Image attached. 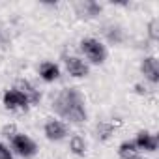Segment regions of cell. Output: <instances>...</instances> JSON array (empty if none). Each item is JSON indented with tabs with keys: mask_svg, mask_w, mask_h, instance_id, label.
I'll return each mask as SVG.
<instances>
[{
	"mask_svg": "<svg viewBox=\"0 0 159 159\" xmlns=\"http://www.w3.org/2000/svg\"><path fill=\"white\" fill-rule=\"evenodd\" d=\"M2 103H4V107H6L8 111H26V109L30 107L28 101L25 99V96H23L19 90H15V88L4 92Z\"/></svg>",
	"mask_w": 159,
	"mask_h": 159,
	"instance_id": "4",
	"label": "cell"
},
{
	"mask_svg": "<svg viewBox=\"0 0 159 159\" xmlns=\"http://www.w3.org/2000/svg\"><path fill=\"white\" fill-rule=\"evenodd\" d=\"M137 159H146V157H137Z\"/></svg>",
	"mask_w": 159,
	"mask_h": 159,
	"instance_id": "20",
	"label": "cell"
},
{
	"mask_svg": "<svg viewBox=\"0 0 159 159\" xmlns=\"http://www.w3.org/2000/svg\"><path fill=\"white\" fill-rule=\"evenodd\" d=\"M96 131H98V139H101V140H109L111 135H112V131H114V127H112V124H109V122H99Z\"/></svg>",
	"mask_w": 159,
	"mask_h": 159,
	"instance_id": "15",
	"label": "cell"
},
{
	"mask_svg": "<svg viewBox=\"0 0 159 159\" xmlns=\"http://www.w3.org/2000/svg\"><path fill=\"white\" fill-rule=\"evenodd\" d=\"M10 142H11V150H13L17 155L25 157V159L34 157L36 152H38L36 142H34L28 135H25V133H17L13 139H10Z\"/></svg>",
	"mask_w": 159,
	"mask_h": 159,
	"instance_id": "3",
	"label": "cell"
},
{
	"mask_svg": "<svg viewBox=\"0 0 159 159\" xmlns=\"http://www.w3.org/2000/svg\"><path fill=\"white\" fill-rule=\"evenodd\" d=\"M105 36L111 43H122V39H124V32L120 26H107Z\"/></svg>",
	"mask_w": 159,
	"mask_h": 159,
	"instance_id": "14",
	"label": "cell"
},
{
	"mask_svg": "<svg viewBox=\"0 0 159 159\" xmlns=\"http://www.w3.org/2000/svg\"><path fill=\"white\" fill-rule=\"evenodd\" d=\"M66 69L75 79H83V77H86L90 73L88 64L84 60H81V58H77V56H67L66 58Z\"/></svg>",
	"mask_w": 159,
	"mask_h": 159,
	"instance_id": "8",
	"label": "cell"
},
{
	"mask_svg": "<svg viewBox=\"0 0 159 159\" xmlns=\"http://www.w3.org/2000/svg\"><path fill=\"white\" fill-rule=\"evenodd\" d=\"M118 155H120V159H137L139 157V148L135 146L133 140H124L118 146Z\"/></svg>",
	"mask_w": 159,
	"mask_h": 159,
	"instance_id": "12",
	"label": "cell"
},
{
	"mask_svg": "<svg viewBox=\"0 0 159 159\" xmlns=\"http://www.w3.org/2000/svg\"><path fill=\"white\" fill-rule=\"evenodd\" d=\"M17 133H19V131H17V127H15L13 124H10V125H4V127H2V135H4V137H8V139H13Z\"/></svg>",
	"mask_w": 159,
	"mask_h": 159,
	"instance_id": "18",
	"label": "cell"
},
{
	"mask_svg": "<svg viewBox=\"0 0 159 159\" xmlns=\"http://www.w3.org/2000/svg\"><path fill=\"white\" fill-rule=\"evenodd\" d=\"M38 73H39V77L43 79L45 83H54L56 79L60 77V67L54 62H43L38 67Z\"/></svg>",
	"mask_w": 159,
	"mask_h": 159,
	"instance_id": "10",
	"label": "cell"
},
{
	"mask_svg": "<svg viewBox=\"0 0 159 159\" xmlns=\"http://www.w3.org/2000/svg\"><path fill=\"white\" fill-rule=\"evenodd\" d=\"M77 11H79V15H83V17H98L99 13H101V4H98V2H94V0H86V2H79L77 6Z\"/></svg>",
	"mask_w": 159,
	"mask_h": 159,
	"instance_id": "11",
	"label": "cell"
},
{
	"mask_svg": "<svg viewBox=\"0 0 159 159\" xmlns=\"http://www.w3.org/2000/svg\"><path fill=\"white\" fill-rule=\"evenodd\" d=\"M52 109L69 124H84L88 118L84 98L77 88H64L52 101Z\"/></svg>",
	"mask_w": 159,
	"mask_h": 159,
	"instance_id": "1",
	"label": "cell"
},
{
	"mask_svg": "<svg viewBox=\"0 0 159 159\" xmlns=\"http://www.w3.org/2000/svg\"><path fill=\"white\" fill-rule=\"evenodd\" d=\"M0 159H15V157H13V152H11L4 142H0Z\"/></svg>",
	"mask_w": 159,
	"mask_h": 159,
	"instance_id": "17",
	"label": "cell"
},
{
	"mask_svg": "<svg viewBox=\"0 0 159 159\" xmlns=\"http://www.w3.org/2000/svg\"><path fill=\"white\" fill-rule=\"evenodd\" d=\"M140 71L152 84L159 83V62L155 56H144L140 62Z\"/></svg>",
	"mask_w": 159,
	"mask_h": 159,
	"instance_id": "7",
	"label": "cell"
},
{
	"mask_svg": "<svg viewBox=\"0 0 159 159\" xmlns=\"http://www.w3.org/2000/svg\"><path fill=\"white\" fill-rule=\"evenodd\" d=\"M148 36L152 41H157L159 39V21L157 19H152L148 23Z\"/></svg>",
	"mask_w": 159,
	"mask_h": 159,
	"instance_id": "16",
	"label": "cell"
},
{
	"mask_svg": "<svg viewBox=\"0 0 159 159\" xmlns=\"http://www.w3.org/2000/svg\"><path fill=\"white\" fill-rule=\"evenodd\" d=\"M43 133H45V137H47L49 140L58 142V140L66 139V135H67V127H66L64 122L54 120V118H49V120L45 122V125H43Z\"/></svg>",
	"mask_w": 159,
	"mask_h": 159,
	"instance_id": "5",
	"label": "cell"
},
{
	"mask_svg": "<svg viewBox=\"0 0 159 159\" xmlns=\"http://www.w3.org/2000/svg\"><path fill=\"white\" fill-rule=\"evenodd\" d=\"M15 90H19L25 96V99L28 101V105H38L41 101V92L30 81H26V79H19L17 84H15Z\"/></svg>",
	"mask_w": 159,
	"mask_h": 159,
	"instance_id": "6",
	"label": "cell"
},
{
	"mask_svg": "<svg viewBox=\"0 0 159 159\" xmlns=\"http://www.w3.org/2000/svg\"><path fill=\"white\" fill-rule=\"evenodd\" d=\"M69 150L75 155H84L86 153V140L81 135H73L69 139Z\"/></svg>",
	"mask_w": 159,
	"mask_h": 159,
	"instance_id": "13",
	"label": "cell"
},
{
	"mask_svg": "<svg viewBox=\"0 0 159 159\" xmlns=\"http://www.w3.org/2000/svg\"><path fill=\"white\" fill-rule=\"evenodd\" d=\"M133 142L139 148V152L140 150H144V152H155L157 150V137L150 131H139Z\"/></svg>",
	"mask_w": 159,
	"mask_h": 159,
	"instance_id": "9",
	"label": "cell"
},
{
	"mask_svg": "<svg viewBox=\"0 0 159 159\" xmlns=\"http://www.w3.org/2000/svg\"><path fill=\"white\" fill-rule=\"evenodd\" d=\"M81 51H83V54L92 64H103L107 60V49L96 38H84V39H81Z\"/></svg>",
	"mask_w": 159,
	"mask_h": 159,
	"instance_id": "2",
	"label": "cell"
},
{
	"mask_svg": "<svg viewBox=\"0 0 159 159\" xmlns=\"http://www.w3.org/2000/svg\"><path fill=\"white\" fill-rule=\"evenodd\" d=\"M6 43H8V38L4 36V32H2V30H0V45H2V47H4Z\"/></svg>",
	"mask_w": 159,
	"mask_h": 159,
	"instance_id": "19",
	"label": "cell"
}]
</instances>
